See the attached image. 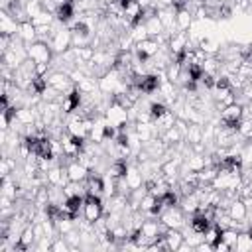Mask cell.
I'll list each match as a JSON object with an SVG mask.
<instances>
[{
    "mask_svg": "<svg viewBox=\"0 0 252 252\" xmlns=\"http://www.w3.org/2000/svg\"><path fill=\"white\" fill-rule=\"evenodd\" d=\"M195 24V14L189 8H181L175 12V28L177 32H187Z\"/></svg>",
    "mask_w": 252,
    "mask_h": 252,
    "instance_id": "obj_9",
    "label": "cell"
},
{
    "mask_svg": "<svg viewBox=\"0 0 252 252\" xmlns=\"http://www.w3.org/2000/svg\"><path fill=\"white\" fill-rule=\"evenodd\" d=\"M163 238H165V244H167L169 250H179V246H181L183 240H185L181 228H167V230L163 232Z\"/></svg>",
    "mask_w": 252,
    "mask_h": 252,
    "instance_id": "obj_11",
    "label": "cell"
},
{
    "mask_svg": "<svg viewBox=\"0 0 252 252\" xmlns=\"http://www.w3.org/2000/svg\"><path fill=\"white\" fill-rule=\"evenodd\" d=\"M77 49V57H79V61H85V63H89L91 59H93V55H94V47L93 45H85V47H75Z\"/></svg>",
    "mask_w": 252,
    "mask_h": 252,
    "instance_id": "obj_22",
    "label": "cell"
},
{
    "mask_svg": "<svg viewBox=\"0 0 252 252\" xmlns=\"http://www.w3.org/2000/svg\"><path fill=\"white\" fill-rule=\"evenodd\" d=\"M226 213L234 219V220H244L246 219V215H248V211H246V205H244V201L240 199V197H236L230 205H228V209H226Z\"/></svg>",
    "mask_w": 252,
    "mask_h": 252,
    "instance_id": "obj_13",
    "label": "cell"
},
{
    "mask_svg": "<svg viewBox=\"0 0 252 252\" xmlns=\"http://www.w3.org/2000/svg\"><path fill=\"white\" fill-rule=\"evenodd\" d=\"M71 246L69 242L63 238V234H57L53 240H51V252H69Z\"/></svg>",
    "mask_w": 252,
    "mask_h": 252,
    "instance_id": "obj_20",
    "label": "cell"
},
{
    "mask_svg": "<svg viewBox=\"0 0 252 252\" xmlns=\"http://www.w3.org/2000/svg\"><path fill=\"white\" fill-rule=\"evenodd\" d=\"M159 43L154 39V37H148V39H144V41H138V43H134V53L140 57V59H150V57H154L158 51H159Z\"/></svg>",
    "mask_w": 252,
    "mask_h": 252,
    "instance_id": "obj_6",
    "label": "cell"
},
{
    "mask_svg": "<svg viewBox=\"0 0 252 252\" xmlns=\"http://www.w3.org/2000/svg\"><path fill=\"white\" fill-rule=\"evenodd\" d=\"M104 120L106 124L110 126H116V128H122V126H128L130 124V114H128V108L120 106L118 102H110L108 108L104 110Z\"/></svg>",
    "mask_w": 252,
    "mask_h": 252,
    "instance_id": "obj_2",
    "label": "cell"
},
{
    "mask_svg": "<svg viewBox=\"0 0 252 252\" xmlns=\"http://www.w3.org/2000/svg\"><path fill=\"white\" fill-rule=\"evenodd\" d=\"M144 26H146V30H148L150 37H156L158 33L165 32V30H163V24H161V22H159V18H158V14H154V16H148V18L144 20Z\"/></svg>",
    "mask_w": 252,
    "mask_h": 252,
    "instance_id": "obj_16",
    "label": "cell"
},
{
    "mask_svg": "<svg viewBox=\"0 0 252 252\" xmlns=\"http://www.w3.org/2000/svg\"><path fill=\"white\" fill-rule=\"evenodd\" d=\"M232 250H236V252H248V250H252V230H240L238 236H236V242H234Z\"/></svg>",
    "mask_w": 252,
    "mask_h": 252,
    "instance_id": "obj_14",
    "label": "cell"
},
{
    "mask_svg": "<svg viewBox=\"0 0 252 252\" xmlns=\"http://www.w3.org/2000/svg\"><path fill=\"white\" fill-rule=\"evenodd\" d=\"M199 47H201L207 55H217L219 49H220V45H219L217 41L209 39V37H201V39H199Z\"/></svg>",
    "mask_w": 252,
    "mask_h": 252,
    "instance_id": "obj_18",
    "label": "cell"
},
{
    "mask_svg": "<svg viewBox=\"0 0 252 252\" xmlns=\"http://www.w3.org/2000/svg\"><path fill=\"white\" fill-rule=\"evenodd\" d=\"M65 169H67L69 181H85V179L89 177V169H87L77 158H73V159L65 165Z\"/></svg>",
    "mask_w": 252,
    "mask_h": 252,
    "instance_id": "obj_8",
    "label": "cell"
},
{
    "mask_svg": "<svg viewBox=\"0 0 252 252\" xmlns=\"http://www.w3.org/2000/svg\"><path fill=\"white\" fill-rule=\"evenodd\" d=\"M18 35L22 37V41H24V43H32V41H35V39H37L35 26H33L30 20L22 22V24H20V28H18Z\"/></svg>",
    "mask_w": 252,
    "mask_h": 252,
    "instance_id": "obj_12",
    "label": "cell"
},
{
    "mask_svg": "<svg viewBox=\"0 0 252 252\" xmlns=\"http://www.w3.org/2000/svg\"><path fill=\"white\" fill-rule=\"evenodd\" d=\"M45 181H47V185H53V187H63V185L69 181V175H67L65 165H61V163L51 165V167L45 171Z\"/></svg>",
    "mask_w": 252,
    "mask_h": 252,
    "instance_id": "obj_5",
    "label": "cell"
},
{
    "mask_svg": "<svg viewBox=\"0 0 252 252\" xmlns=\"http://www.w3.org/2000/svg\"><path fill=\"white\" fill-rule=\"evenodd\" d=\"M213 248H215L217 252H228V250H232V248H230V246H228L224 240H219V242H217Z\"/></svg>",
    "mask_w": 252,
    "mask_h": 252,
    "instance_id": "obj_23",
    "label": "cell"
},
{
    "mask_svg": "<svg viewBox=\"0 0 252 252\" xmlns=\"http://www.w3.org/2000/svg\"><path fill=\"white\" fill-rule=\"evenodd\" d=\"M18 28H20V22L6 10L0 12V33H6V35H18Z\"/></svg>",
    "mask_w": 252,
    "mask_h": 252,
    "instance_id": "obj_7",
    "label": "cell"
},
{
    "mask_svg": "<svg viewBox=\"0 0 252 252\" xmlns=\"http://www.w3.org/2000/svg\"><path fill=\"white\" fill-rule=\"evenodd\" d=\"M187 144H199L203 142V124H189L187 134H185Z\"/></svg>",
    "mask_w": 252,
    "mask_h": 252,
    "instance_id": "obj_17",
    "label": "cell"
},
{
    "mask_svg": "<svg viewBox=\"0 0 252 252\" xmlns=\"http://www.w3.org/2000/svg\"><path fill=\"white\" fill-rule=\"evenodd\" d=\"M219 240H220V228L213 222V224L205 230V242H209V244H213V246H215Z\"/></svg>",
    "mask_w": 252,
    "mask_h": 252,
    "instance_id": "obj_19",
    "label": "cell"
},
{
    "mask_svg": "<svg viewBox=\"0 0 252 252\" xmlns=\"http://www.w3.org/2000/svg\"><path fill=\"white\" fill-rule=\"evenodd\" d=\"M49 45H51V49H53L55 55L65 53V51L71 47V30H69L67 26H61V28L53 33V37L49 39Z\"/></svg>",
    "mask_w": 252,
    "mask_h": 252,
    "instance_id": "obj_4",
    "label": "cell"
},
{
    "mask_svg": "<svg viewBox=\"0 0 252 252\" xmlns=\"http://www.w3.org/2000/svg\"><path fill=\"white\" fill-rule=\"evenodd\" d=\"M26 49H28V57L33 59L35 63H51L53 57H55L51 45L47 41H41V39H35L32 43H26Z\"/></svg>",
    "mask_w": 252,
    "mask_h": 252,
    "instance_id": "obj_1",
    "label": "cell"
},
{
    "mask_svg": "<svg viewBox=\"0 0 252 252\" xmlns=\"http://www.w3.org/2000/svg\"><path fill=\"white\" fill-rule=\"evenodd\" d=\"M159 220H161L167 228H181V226L187 222V215L181 211L179 205H175V207L163 209L161 215H159Z\"/></svg>",
    "mask_w": 252,
    "mask_h": 252,
    "instance_id": "obj_3",
    "label": "cell"
},
{
    "mask_svg": "<svg viewBox=\"0 0 252 252\" xmlns=\"http://www.w3.org/2000/svg\"><path fill=\"white\" fill-rule=\"evenodd\" d=\"M236 236H238V230H236V228H232V226H228V228H222V230H220V240H224L230 248L234 246Z\"/></svg>",
    "mask_w": 252,
    "mask_h": 252,
    "instance_id": "obj_21",
    "label": "cell"
},
{
    "mask_svg": "<svg viewBox=\"0 0 252 252\" xmlns=\"http://www.w3.org/2000/svg\"><path fill=\"white\" fill-rule=\"evenodd\" d=\"M175 120H177L175 112H173L171 108H167V110H165L158 120H154V122H156V126H158V130H159V132H163V130H167V128L175 126Z\"/></svg>",
    "mask_w": 252,
    "mask_h": 252,
    "instance_id": "obj_15",
    "label": "cell"
},
{
    "mask_svg": "<svg viewBox=\"0 0 252 252\" xmlns=\"http://www.w3.org/2000/svg\"><path fill=\"white\" fill-rule=\"evenodd\" d=\"M220 4H232V0H219Z\"/></svg>",
    "mask_w": 252,
    "mask_h": 252,
    "instance_id": "obj_24",
    "label": "cell"
},
{
    "mask_svg": "<svg viewBox=\"0 0 252 252\" xmlns=\"http://www.w3.org/2000/svg\"><path fill=\"white\" fill-rule=\"evenodd\" d=\"M199 205H201V201H199V197H197L195 191L189 193V195H183V197L179 199V207H181V211H183L185 215L197 213V211H199Z\"/></svg>",
    "mask_w": 252,
    "mask_h": 252,
    "instance_id": "obj_10",
    "label": "cell"
}]
</instances>
